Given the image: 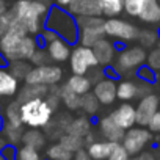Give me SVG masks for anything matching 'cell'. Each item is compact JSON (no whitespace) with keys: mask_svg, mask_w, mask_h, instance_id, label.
<instances>
[{"mask_svg":"<svg viewBox=\"0 0 160 160\" xmlns=\"http://www.w3.org/2000/svg\"><path fill=\"white\" fill-rule=\"evenodd\" d=\"M137 77H138V80H143V82H148V83H154L157 78L155 71L151 69L148 64H143L137 69Z\"/></svg>","mask_w":160,"mask_h":160,"instance_id":"cell-41","label":"cell"},{"mask_svg":"<svg viewBox=\"0 0 160 160\" xmlns=\"http://www.w3.org/2000/svg\"><path fill=\"white\" fill-rule=\"evenodd\" d=\"M116 143L108 140H94L93 143L87 144V152L93 160H107L110 152L113 151Z\"/></svg>","mask_w":160,"mask_h":160,"instance_id":"cell-21","label":"cell"},{"mask_svg":"<svg viewBox=\"0 0 160 160\" xmlns=\"http://www.w3.org/2000/svg\"><path fill=\"white\" fill-rule=\"evenodd\" d=\"M101 107V102L98 101V98L94 96L93 91H88L87 94L82 96V102H80V110H83V113L87 116H94L98 115Z\"/></svg>","mask_w":160,"mask_h":160,"instance_id":"cell-34","label":"cell"},{"mask_svg":"<svg viewBox=\"0 0 160 160\" xmlns=\"http://www.w3.org/2000/svg\"><path fill=\"white\" fill-rule=\"evenodd\" d=\"M160 107V98L154 93H149L143 98H140L138 105L135 107V113H137V124L148 127L151 118L155 115V112Z\"/></svg>","mask_w":160,"mask_h":160,"instance_id":"cell-12","label":"cell"},{"mask_svg":"<svg viewBox=\"0 0 160 160\" xmlns=\"http://www.w3.org/2000/svg\"><path fill=\"white\" fill-rule=\"evenodd\" d=\"M138 19L144 24H160V0H144Z\"/></svg>","mask_w":160,"mask_h":160,"instance_id":"cell-22","label":"cell"},{"mask_svg":"<svg viewBox=\"0 0 160 160\" xmlns=\"http://www.w3.org/2000/svg\"><path fill=\"white\" fill-rule=\"evenodd\" d=\"M22 144L35 148V149H42L46 146V133L41 129H35V127H28V130H24L22 135Z\"/></svg>","mask_w":160,"mask_h":160,"instance_id":"cell-24","label":"cell"},{"mask_svg":"<svg viewBox=\"0 0 160 160\" xmlns=\"http://www.w3.org/2000/svg\"><path fill=\"white\" fill-rule=\"evenodd\" d=\"M55 110L44 98H35L21 104V119L27 127L44 129L52 119Z\"/></svg>","mask_w":160,"mask_h":160,"instance_id":"cell-3","label":"cell"},{"mask_svg":"<svg viewBox=\"0 0 160 160\" xmlns=\"http://www.w3.org/2000/svg\"><path fill=\"white\" fill-rule=\"evenodd\" d=\"M144 0H124V13L130 18H138Z\"/></svg>","mask_w":160,"mask_h":160,"instance_id":"cell-39","label":"cell"},{"mask_svg":"<svg viewBox=\"0 0 160 160\" xmlns=\"http://www.w3.org/2000/svg\"><path fill=\"white\" fill-rule=\"evenodd\" d=\"M152 141V132L143 126L138 127H130L124 132V137L121 140V144L124 149L129 152V155H137L140 154L149 143Z\"/></svg>","mask_w":160,"mask_h":160,"instance_id":"cell-10","label":"cell"},{"mask_svg":"<svg viewBox=\"0 0 160 160\" xmlns=\"http://www.w3.org/2000/svg\"><path fill=\"white\" fill-rule=\"evenodd\" d=\"M7 144V140H5V137H3V133H0V151H2V148Z\"/></svg>","mask_w":160,"mask_h":160,"instance_id":"cell-53","label":"cell"},{"mask_svg":"<svg viewBox=\"0 0 160 160\" xmlns=\"http://www.w3.org/2000/svg\"><path fill=\"white\" fill-rule=\"evenodd\" d=\"M55 38H58V35H57L55 32L49 30V28H44V30H42V32L39 33V42H41L42 46H46L47 42L53 41Z\"/></svg>","mask_w":160,"mask_h":160,"instance_id":"cell-47","label":"cell"},{"mask_svg":"<svg viewBox=\"0 0 160 160\" xmlns=\"http://www.w3.org/2000/svg\"><path fill=\"white\" fill-rule=\"evenodd\" d=\"M146 57H148V53H146L144 47H141V46H130V47L122 49L115 57V61H113L112 68L116 71L118 75H124V74L133 72L140 66H143L146 63Z\"/></svg>","mask_w":160,"mask_h":160,"instance_id":"cell-5","label":"cell"},{"mask_svg":"<svg viewBox=\"0 0 160 160\" xmlns=\"http://www.w3.org/2000/svg\"><path fill=\"white\" fill-rule=\"evenodd\" d=\"M158 39H160V30H158Z\"/></svg>","mask_w":160,"mask_h":160,"instance_id":"cell-55","label":"cell"},{"mask_svg":"<svg viewBox=\"0 0 160 160\" xmlns=\"http://www.w3.org/2000/svg\"><path fill=\"white\" fill-rule=\"evenodd\" d=\"M38 47H39V41L33 35H25L19 46V60H30Z\"/></svg>","mask_w":160,"mask_h":160,"instance_id":"cell-29","label":"cell"},{"mask_svg":"<svg viewBox=\"0 0 160 160\" xmlns=\"http://www.w3.org/2000/svg\"><path fill=\"white\" fill-rule=\"evenodd\" d=\"M52 0H14L10 11L13 18L24 25L28 35H38L46 27V18Z\"/></svg>","mask_w":160,"mask_h":160,"instance_id":"cell-1","label":"cell"},{"mask_svg":"<svg viewBox=\"0 0 160 160\" xmlns=\"http://www.w3.org/2000/svg\"><path fill=\"white\" fill-rule=\"evenodd\" d=\"M0 154H2L7 160H16V155H18V148L14 144H5L2 148V151H0Z\"/></svg>","mask_w":160,"mask_h":160,"instance_id":"cell-45","label":"cell"},{"mask_svg":"<svg viewBox=\"0 0 160 160\" xmlns=\"http://www.w3.org/2000/svg\"><path fill=\"white\" fill-rule=\"evenodd\" d=\"M10 72L19 80H25L27 74L30 72V69L33 68V64L28 61V60H13V61H8V66Z\"/></svg>","mask_w":160,"mask_h":160,"instance_id":"cell-31","label":"cell"},{"mask_svg":"<svg viewBox=\"0 0 160 160\" xmlns=\"http://www.w3.org/2000/svg\"><path fill=\"white\" fill-rule=\"evenodd\" d=\"M146 64H148L151 69H154L155 72L160 71V46L152 47V50H151V52L148 53V57H146Z\"/></svg>","mask_w":160,"mask_h":160,"instance_id":"cell-42","label":"cell"},{"mask_svg":"<svg viewBox=\"0 0 160 160\" xmlns=\"http://www.w3.org/2000/svg\"><path fill=\"white\" fill-rule=\"evenodd\" d=\"M129 160H135V158H129Z\"/></svg>","mask_w":160,"mask_h":160,"instance_id":"cell-56","label":"cell"},{"mask_svg":"<svg viewBox=\"0 0 160 160\" xmlns=\"http://www.w3.org/2000/svg\"><path fill=\"white\" fill-rule=\"evenodd\" d=\"M135 160H155V157L151 154V152H140V154H137V157H133Z\"/></svg>","mask_w":160,"mask_h":160,"instance_id":"cell-50","label":"cell"},{"mask_svg":"<svg viewBox=\"0 0 160 160\" xmlns=\"http://www.w3.org/2000/svg\"><path fill=\"white\" fill-rule=\"evenodd\" d=\"M101 105H112L118 98H116V82L112 77H104L99 82H96L91 88Z\"/></svg>","mask_w":160,"mask_h":160,"instance_id":"cell-13","label":"cell"},{"mask_svg":"<svg viewBox=\"0 0 160 160\" xmlns=\"http://www.w3.org/2000/svg\"><path fill=\"white\" fill-rule=\"evenodd\" d=\"M46 28L55 32L60 38H64L71 44L78 41V25L77 19L64 8L50 7L49 14L46 18Z\"/></svg>","mask_w":160,"mask_h":160,"instance_id":"cell-2","label":"cell"},{"mask_svg":"<svg viewBox=\"0 0 160 160\" xmlns=\"http://www.w3.org/2000/svg\"><path fill=\"white\" fill-rule=\"evenodd\" d=\"M0 160H7V158H5V157H3L2 154H0Z\"/></svg>","mask_w":160,"mask_h":160,"instance_id":"cell-54","label":"cell"},{"mask_svg":"<svg viewBox=\"0 0 160 160\" xmlns=\"http://www.w3.org/2000/svg\"><path fill=\"white\" fill-rule=\"evenodd\" d=\"M72 160H93V158L90 157V154L87 152V149H80V151L74 152Z\"/></svg>","mask_w":160,"mask_h":160,"instance_id":"cell-49","label":"cell"},{"mask_svg":"<svg viewBox=\"0 0 160 160\" xmlns=\"http://www.w3.org/2000/svg\"><path fill=\"white\" fill-rule=\"evenodd\" d=\"M152 93V83L148 82H133V80L124 78L116 82V98L122 102H130L133 99H140L146 94Z\"/></svg>","mask_w":160,"mask_h":160,"instance_id":"cell-11","label":"cell"},{"mask_svg":"<svg viewBox=\"0 0 160 160\" xmlns=\"http://www.w3.org/2000/svg\"><path fill=\"white\" fill-rule=\"evenodd\" d=\"M71 121H72V116L69 113H58L55 118L52 116V119L44 129L47 130V135L50 138H60L63 133L68 132Z\"/></svg>","mask_w":160,"mask_h":160,"instance_id":"cell-20","label":"cell"},{"mask_svg":"<svg viewBox=\"0 0 160 160\" xmlns=\"http://www.w3.org/2000/svg\"><path fill=\"white\" fill-rule=\"evenodd\" d=\"M148 129L152 133H160V110H157L155 115L151 118V121L148 124Z\"/></svg>","mask_w":160,"mask_h":160,"instance_id":"cell-48","label":"cell"},{"mask_svg":"<svg viewBox=\"0 0 160 160\" xmlns=\"http://www.w3.org/2000/svg\"><path fill=\"white\" fill-rule=\"evenodd\" d=\"M47 90L49 87L46 85H38V83H25L22 88H19L18 91V101L22 104V102H27L30 99H35V98H46L47 94Z\"/></svg>","mask_w":160,"mask_h":160,"instance_id":"cell-23","label":"cell"},{"mask_svg":"<svg viewBox=\"0 0 160 160\" xmlns=\"http://www.w3.org/2000/svg\"><path fill=\"white\" fill-rule=\"evenodd\" d=\"M66 85H68L74 93H77L78 96L87 94V93L91 91V88H93V83H91V80L88 78V75H78V74H72V75L68 78Z\"/></svg>","mask_w":160,"mask_h":160,"instance_id":"cell-25","label":"cell"},{"mask_svg":"<svg viewBox=\"0 0 160 160\" xmlns=\"http://www.w3.org/2000/svg\"><path fill=\"white\" fill-rule=\"evenodd\" d=\"M68 11L74 18L82 16H102V8L99 0H74L68 7Z\"/></svg>","mask_w":160,"mask_h":160,"instance_id":"cell-17","label":"cell"},{"mask_svg":"<svg viewBox=\"0 0 160 160\" xmlns=\"http://www.w3.org/2000/svg\"><path fill=\"white\" fill-rule=\"evenodd\" d=\"M74 152H71L69 149H66L60 141L50 144L46 149V157L47 160H72Z\"/></svg>","mask_w":160,"mask_h":160,"instance_id":"cell-33","label":"cell"},{"mask_svg":"<svg viewBox=\"0 0 160 160\" xmlns=\"http://www.w3.org/2000/svg\"><path fill=\"white\" fill-rule=\"evenodd\" d=\"M47 102H49V105L57 112V108L60 107V104H61V99H60V87L58 85H53V87H49V90H47V94H46V98H44Z\"/></svg>","mask_w":160,"mask_h":160,"instance_id":"cell-40","label":"cell"},{"mask_svg":"<svg viewBox=\"0 0 160 160\" xmlns=\"http://www.w3.org/2000/svg\"><path fill=\"white\" fill-rule=\"evenodd\" d=\"M98 129H99V133L104 137V140H108V141H113V143H121L122 137H124V129H121L113 119L110 115L107 116H102L99 121H98Z\"/></svg>","mask_w":160,"mask_h":160,"instance_id":"cell-19","label":"cell"},{"mask_svg":"<svg viewBox=\"0 0 160 160\" xmlns=\"http://www.w3.org/2000/svg\"><path fill=\"white\" fill-rule=\"evenodd\" d=\"M129 158H130V155H129V152L124 149V146H122L121 143H116L107 160H129Z\"/></svg>","mask_w":160,"mask_h":160,"instance_id":"cell-43","label":"cell"},{"mask_svg":"<svg viewBox=\"0 0 160 160\" xmlns=\"http://www.w3.org/2000/svg\"><path fill=\"white\" fill-rule=\"evenodd\" d=\"M8 10H10V8H8L7 0H0V16H2V14H5Z\"/></svg>","mask_w":160,"mask_h":160,"instance_id":"cell-52","label":"cell"},{"mask_svg":"<svg viewBox=\"0 0 160 160\" xmlns=\"http://www.w3.org/2000/svg\"><path fill=\"white\" fill-rule=\"evenodd\" d=\"M112 119L124 130L133 127L137 124V113H135V107L129 102H122L119 107H116L112 113H110Z\"/></svg>","mask_w":160,"mask_h":160,"instance_id":"cell-15","label":"cell"},{"mask_svg":"<svg viewBox=\"0 0 160 160\" xmlns=\"http://www.w3.org/2000/svg\"><path fill=\"white\" fill-rule=\"evenodd\" d=\"M69 68L72 74H78V75H87L90 72V69L99 66L98 60L93 53L91 47L78 44L75 47H72L71 55H69Z\"/></svg>","mask_w":160,"mask_h":160,"instance_id":"cell-9","label":"cell"},{"mask_svg":"<svg viewBox=\"0 0 160 160\" xmlns=\"http://www.w3.org/2000/svg\"><path fill=\"white\" fill-rule=\"evenodd\" d=\"M75 19L78 25V44L93 47L101 38L105 36V19L102 16H82Z\"/></svg>","mask_w":160,"mask_h":160,"instance_id":"cell-4","label":"cell"},{"mask_svg":"<svg viewBox=\"0 0 160 160\" xmlns=\"http://www.w3.org/2000/svg\"><path fill=\"white\" fill-rule=\"evenodd\" d=\"M24 127L25 126H16V124H8V122H3V137L7 140L8 144H19L22 143V135H24Z\"/></svg>","mask_w":160,"mask_h":160,"instance_id":"cell-30","label":"cell"},{"mask_svg":"<svg viewBox=\"0 0 160 160\" xmlns=\"http://www.w3.org/2000/svg\"><path fill=\"white\" fill-rule=\"evenodd\" d=\"M3 122L16 124V126H24V124H22V119H21V102H19L18 99L10 101V102L5 105V110H3Z\"/></svg>","mask_w":160,"mask_h":160,"instance_id":"cell-27","label":"cell"},{"mask_svg":"<svg viewBox=\"0 0 160 160\" xmlns=\"http://www.w3.org/2000/svg\"><path fill=\"white\" fill-rule=\"evenodd\" d=\"M99 3L105 18H118L124 13V0H99Z\"/></svg>","mask_w":160,"mask_h":160,"instance_id":"cell-32","label":"cell"},{"mask_svg":"<svg viewBox=\"0 0 160 160\" xmlns=\"http://www.w3.org/2000/svg\"><path fill=\"white\" fill-rule=\"evenodd\" d=\"M16 160H42V158H41V154L38 149L22 144L21 148H18Z\"/></svg>","mask_w":160,"mask_h":160,"instance_id":"cell-37","label":"cell"},{"mask_svg":"<svg viewBox=\"0 0 160 160\" xmlns=\"http://www.w3.org/2000/svg\"><path fill=\"white\" fill-rule=\"evenodd\" d=\"M60 99H61V104L68 110H80L82 96H78L77 93H74L66 83L63 87H60Z\"/></svg>","mask_w":160,"mask_h":160,"instance_id":"cell-26","label":"cell"},{"mask_svg":"<svg viewBox=\"0 0 160 160\" xmlns=\"http://www.w3.org/2000/svg\"><path fill=\"white\" fill-rule=\"evenodd\" d=\"M11 24H13V13L8 10L5 14L0 16V36L5 35L11 28Z\"/></svg>","mask_w":160,"mask_h":160,"instance_id":"cell-44","label":"cell"},{"mask_svg":"<svg viewBox=\"0 0 160 160\" xmlns=\"http://www.w3.org/2000/svg\"><path fill=\"white\" fill-rule=\"evenodd\" d=\"M44 49L47 50L50 60L53 63H63V61H68L69 60V55H71V50H72V44L69 41H66L64 38H55L53 41L47 42L44 46Z\"/></svg>","mask_w":160,"mask_h":160,"instance_id":"cell-16","label":"cell"},{"mask_svg":"<svg viewBox=\"0 0 160 160\" xmlns=\"http://www.w3.org/2000/svg\"><path fill=\"white\" fill-rule=\"evenodd\" d=\"M93 53L98 60V64L101 68H108L113 64L115 61V57H116V49H115V44L113 41H110L108 38H101L93 47Z\"/></svg>","mask_w":160,"mask_h":160,"instance_id":"cell-14","label":"cell"},{"mask_svg":"<svg viewBox=\"0 0 160 160\" xmlns=\"http://www.w3.org/2000/svg\"><path fill=\"white\" fill-rule=\"evenodd\" d=\"M104 30H105V36H110L118 42L137 41L140 33V28L135 24L119 18H107L104 22Z\"/></svg>","mask_w":160,"mask_h":160,"instance_id":"cell-7","label":"cell"},{"mask_svg":"<svg viewBox=\"0 0 160 160\" xmlns=\"http://www.w3.org/2000/svg\"><path fill=\"white\" fill-rule=\"evenodd\" d=\"M25 35H28V33L24 28V25L19 24L13 18L11 28L5 35L0 36V55L7 60V63L13 61V60H19V46Z\"/></svg>","mask_w":160,"mask_h":160,"instance_id":"cell-6","label":"cell"},{"mask_svg":"<svg viewBox=\"0 0 160 160\" xmlns=\"http://www.w3.org/2000/svg\"><path fill=\"white\" fill-rule=\"evenodd\" d=\"M58 141H60L66 149H69L71 152H77V151H80V149L85 148V138H83V137H77V135L69 133V132L63 133V135L58 138Z\"/></svg>","mask_w":160,"mask_h":160,"instance_id":"cell-35","label":"cell"},{"mask_svg":"<svg viewBox=\"0 0 160 160\" xmlns=\"http://www.w3.org/2000/svg\"><path fill=\"white\" fill-rule=\"evenodd\" d=\"M28 61H30L33 66H42V64H49V63H52V60H50L47 50H46L44 47H41V46L35 50V53L32 55V58H30Z\"/></svg>","mask_w":160,"mask_h":160,"instance_id":"cell-38","label":"cell"},{"mask_svg":"<svg viewBox=\"0 0 160 160\" xmlns=\"http://www.w3.org/2000/svg\"><path fill=\"white\" fill-rule=\"evenodd\" d=\"M137 41L140 42L141 47H144V49H152V47H155L157 42L160 41V39H158V32H155V30H152V28L140 30Z\"/></svg>","mask_w":160,"mask_h":160,"instance_id":"cell-36","label":"cell"},{"mask_svg":"<svg viewBox=\"0 0 160 160\" xmlns=\"http://www.w3.org/2000/svg\"><path fill=\"white\" fill-rule=\"evenodd\" d=\"M87 75H88V78L91 80V83L94 85L96 82H99L101 78H104V69H102L101 66H96V68L90 69V72H88Z\"/></svg>","mask_w":160,"mask_h":160,"instance_id":"cell-46","label":"cell"},{"mask_svg":"<svg viewBox=\"0 0 160 160\" xmlns=\"http://www.w3.org/2000/svg\"><path fill=\"white\" fill-rule=\"evenodd\" d=\"M74 0H55V5L60 7V8H68Z\"/></svg>","mask_w":160,"mask_h":160,"instance_id":"cell-51","label":"cell"},{"mask_svg":"<svg viewBox=\"0 0 160 160\" xmlns=\"http://www.w3.org/2000/svg\"><path fill=\"white\" fill-rule=\"evenodd\" d=\"M69 133H74L77 137H87L90 132H91V121L88 116H77V118H72L71 124H69V129H68Z\"/></svg>","mask_w":160,"mask_h":160,"instance_id":"cell-28","label":"cell"},{"mask_svg":"<svg viewBox=\"0 0 160 160\" xmlns=\"http://www.w3.org/2000/svg\"><path fill=\"white\" fill-rule=\"evenodd\" d=\"M19 91V80L7 66H0V101L14 98Z\"/></svg>","mask_w":160,"mask_h":160,"instance_id":"cell-18","label":"cell"},{"mask_svg":"<svg viewBox=\"0 0 160 160\" xmlns=\"http://www.w3.org/2000/svg\"><path fill=\"white\" fill-rule=\"evenodd\" d=\"M63 69L58 64H42V66H33L30 72L27 74L25 83H38V85H46V87H53L58 85L63 80Z\"/></svg>","mask_w":160,"mask_h":160,"instance_id":"cell-8","label":"cell"}]
</instances>
